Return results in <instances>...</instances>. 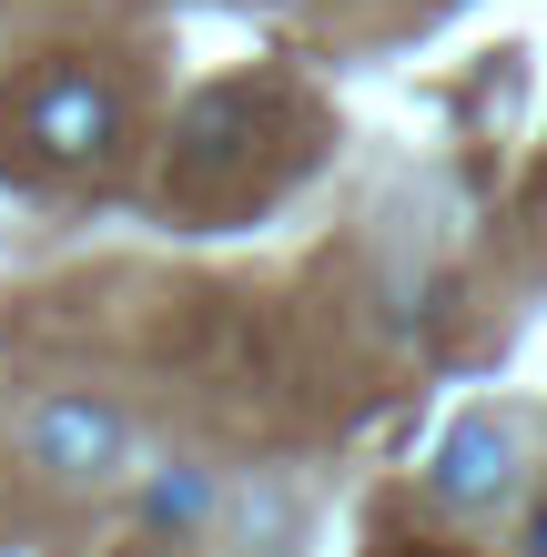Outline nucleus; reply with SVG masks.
<instances>
[{"instance_id":"1","label":"nucleus","mask_w":547,"mask_h":557,"mask_svg":"<svg viewBox=\"0 0 547 557\" xmlns=\"http://www.w3.org/2000/svg\"><path fill=\"white\" fill-rule=\"evenodd\" d=\"M11 133L41 152L51 173H82V162H102V152L122 143V102H112V82H102V72H82V61H51L41 82H21Z\"/></svg>"},{"instance_id":"2","label":"nucleus","mask_w":547,"mask_h":557,"mask_svg":"<svg viewBox=\"0 0 547 557\" xmlns=\"http://www.w3.org/2000/svg\"><path fill=\"white\" fill-rule=\"evenodd\" d=\"M21 446H30V467L61 476V486H102L122 476V416L112 406H91V396H51V406H30L21 416Z\"/></svg>"},{"instance_id":"3","label":"nucleus","mask_w":547,"mask_h":557,"mask_svg":"<svg viewBox=\"0 0 547 557\" xmlns=\"http://www.w3.org/2000/svg\"><path fill=\"white\" fill-rule=\"evenodd\" d=\"M426 486L457 517H476V507H497L507 486H518V425L507 416H457L436 436V467H426Z\"/></svg>"},{"instance_id":"4","label":"nucleus","mask_w":547,"mask_h":557,"mask_svg":"<svg viewBox=\"0 0 547 557\" xmlns=\"http://www.w3.org/2000/svg\"><path fill=\"white\" fill-rule=\"evenodd\" d=\"M527 557H547V507H537V528H527Z\"/></svg>"}]
</instances>
